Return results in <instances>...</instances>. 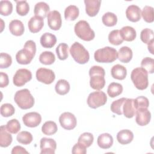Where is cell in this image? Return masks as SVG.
Masks as SVG:
<instances>
[{
  "mask_svg": "<svg viewBox=\"0 0 154 154\" xmlns=\"http://www.w3.org/2000/svg\"><path fill=\"white\" fill-rule=\"evenodd\" d=\"M36 52V45L34 41L28 40L25 42L23 49L19 51L16 55L17 62L20 64H28L31 63Z\"/></svg>",
  "mask_w": 154,
  "mask_h": 154,
  "instance_id": "1",
  "label": "cell"
},
{
  "mask_svg": "<svg viewBox=\"0 0 154 154\" xmlns=\"http://www.w3.org/2000/svg\"><path fill=\"white\" fill-rule=\"evenodd\" d=\"M105 70L102 67L99 66H92L89 70L90 87L96 90L102 89L105 85Z\"/></svg>",
  "mask_w": 154,
  "mask_h": 154,
  "instance_id": "2",
  "label": "cell"
},
{
  "mask_svg": "<svg viewBox=\"0 0 154 154\" xmlns=\"http://www.w3.org/2000/svg\"><path fill=\"white\" fill-rule=\"evenodd\" d=\"M14 100L19 108L27 109L32 108L34 104V99L29 90L24 88L16 92Z\"/></svg>",
  "mask_w": 154,
  "mask_h": 154,
  "instance_id": "3",
  "label": "cell"
},
{
  "mask_svg": "<svg viewBox=\"0 0 154 154\" xmlns=\"http://www.w3.org/2000/svg\"><path fill=\"white\" fill-rule=\"evenodd\" d=\"M131 80L135 87L140 90H143L148 87V73L142 67H137L131 72Z\"/></svg>",
  "mask_w": 154,
  "mask_h": 154,
  "instance_id": "4",
  "label": "cell"
},
{
  "mask_svg": "<svg viewBox=\"0 0 154 154\" xmlns=\"http://www.w3.org/2000/svg\"><path fill=\"white\" fill-rule=\"evenodd\" d=\"M94 58L95 61L98 63H112L117 58V52L112 47L106 46L96 51Z\"/></svg>",
  "mask_w": 154,
  "mask_h": 154,
  "instance_id": "5",
  "label": "cell"
},
{
  "mask_svg": "<svg viewBox=\"0 0 154 154\" xmlns=\"http://www.w3.org/2000/svg\"><path fill=\"white\" fill-rule=\"evenodd\" d=\"M70 53L74 60L81 64L87 63L90 59L88 51L79 42H75L70 48Z\"/></svg>",
  "mask_w": 154,
  "mask_h": 154,
  "instance_id": "6",
  "label": "cell"
},
{
  "mask_svg": "<svg viewBox=\"0 0 154 154\" xmlns=\"http://www.w3.org/2000/svg\"><path fill=\"white\" fill-rule=\"evenodd\" d=\"M74 31L76 35L84 41H91L95 37V33L89 23L84 20H79L75 24Z\"/></svg>",
  "mask_w": 154,
  "mask_h": 154,
  "instance_id": "7",
  "label": "cell"
},
{
  "mask_svg": "<svg viewBox=\"0 0 154 154\" xmlns=\"http://www.w3.org/2000/svg\"><path fill=\"white\" fill-rule=\"evenodd\" d=\"M107 100L106 94L102 91H97L91 93L87 98V104L89 107L96 109L104 105Z\"/></svg>",
  "mask_w": 154,
  "mask_h": 154,
  "instance_id": "8",
  "label": "cell"
},
{
  "mask_svg": "<svg viewBox=\"0 0 154 154\" xmlns=\"http://www.w3.org/2000/svg\"><path fill=\"white\" fill-rule=\"evenodd\" d=\"M32 79V73L30 70L26 69H19L15 73L13 82L17 87L24 85L27 82Z\"/></svg>",
  "mask_w": 154,
  "mask_h": 154,
  "instance_id": "9",
  "label": "cell"
},
{
  "mask_svg": "<svg viewBox=\"0 0 154 154\" xmlns=\"http://www.w3.org/2000/svg\"><path fill=\"white\" fill-rule=\"evenodd\" d=\"M59 122L61 127L66 130L74 129L77 123L75 116L69 112H65L61 114L59 117Z\"/></svg>",
  "mask_w": 154,
  "mask_h": 154,
  "instance_id": "10",
  "label": "cell"
},
{
  "mask_svg": "<svg viewBox=\"0 0 154 154\" xmlns=\"http://www.w3.org/2000/svg\"><path fill=\"white\" fill-rule=\"evenodd\" d=\"M35 76L39 82L45 84L52 83L55 79V75L53 70L46 68H39L37 69Z\"/></svg>",
  "mask_w": 154,
  "mask_h": 154,
  "instance_id": "11",
  "label": "cell"
},
{
  "mask_svg": "<svg viewBox=\"0 0 154 154\" xmlns=\"http://www.w3.org/2000/svg\"><path fill=\"white\" fill-rule=\"evenodd\" d=\"M48 25L49 27L54 31L60 29L62 24L61 14L57 10L49 12L48 16Z\"/></svg>",
  "mask_w": 154,
  "mask_h": 154,
  "instance_id": "12",
  "label": "cell"
},
{
  "mask_svg": "<svg viewBox=\"0 0 154 154\" xmlns=\"http://www.w3.org/2000/svg\"><path fill=\"white\" fill-rule=\"evenodd\" d=\"M40 154H54L57 143L52 138L43 137L40 140Z\"/></svg>",
  "mask_w": 154,
  "mask_h": 154,
  "instance_id": "13",
  "label": "cell"
},
{
  "mask_svg": "<svg viewBox=\"0 0 154 154\" xmlns=\"http://www.w3.org/2000/svg\"><path fill=\"white\" fill-rule=\"evenodd\" d=\"M22 120L26 126L35 128L41 123L42 116L37 112H30L25 114L23 116Z\"/></svg>",
  "mask_w": 154,
  "mask_h": 154,
  "instance_id": "14",
  "label": "cell"
},
{
  "mask_svg": "<svg viewBox=\"0 0 154 154\" xmlns=\"http://www.w3.org/2000/svg\"><path fill=\"white\" fill-rule=\"evenodd\" d=\"M136 123L141 126H146L149 123L151 119V113L147 108H139L137 109L135 112Z\"/></svg>",
  "mask_w": 154,
  "mask_h": 154,
  "instance_id": "15",
  "label": "cell"
},
{
  "mask_svg": "<svg viewBox=\"0 0 154 154\" xmlns=\"http://www.w3.org/2000/svg\"><path fill=\"white\" fill-rule=\"evenodd\" d=\"M84 3L85 5V12L90 17H94L98 13L101 1L100 0H85Z\"/></svg>",
  "mask_w": 154,
  "mask_h": 154,
  "instance_id": "16",
  "label": "cell"
},
{
  "mask_svg": "<svg viewBox=\"0 0 154 154\" xmlns=\"http://www.w3.org/2000/svg\"><path fill=\"white\" fill-rule=\"evenodd\" d=\"M136 111L134 99L126 98L122 106V112L124 116L128 119L132 118L135 116Z\"/></svg>",
  "mask_w": 154,
  "mask_h": 154,
  "instance_id": "17",
  "label": "cell"
},
{
  "mask_svg": "<svg viewBox=\"0 0 154 154\" xmlns=\"http://www.w3.org/2000/svg\"><path fill=\"white\" fill-rule=\"evenodd\" d=\"M127 19L132 22H137L141 19V9L136 5H131L126 10Z\"/></svg>",
  "mask_w": 154,
  "mask_h": 154,
  "instance_id": "18",
  "label": "cell"
},
{
  "mask_svg": "<svg viewBox=\"0 0 154 154\" xmlns=\"http://www.w3.org/2000/svg\"><path fill=\"white\" fill-rule=\"evenodd\" d=\"M43 19L37 16L32 17L28 23L29 30L32 33H37L39 32L43 27Z\"/></svg>",
  "mask_w": 154,
  "mask_h": 154,
  "instance_id": "19",
  "label": "cell"
},
{
  "mask_svg": "<svg viewBox=\"0 0 154 154\" xmlns=\"http://www.w3.org/2000/svg\"><path fill=\"white\" fill-rule=\"evenodd\" d=\"M97 143L101 149H108L110 148L113 144V138L109 134L103 133L98 137Z\"/></svg>",
  "mask_w": 154,
  "mask_h": 154,
  "instance_id": "20",
  "label": "cell"
},
{
  "mask_svg": "<svg viewBox=\"0 0 154 154\" xmlns=\"http://www.w3.org/2000/svg\"><path fill=\"white\" fill-rule=\"evenodd\" d=\"M40 44L45 48H51L56 44V36L50 32L44 33L40 37Z\"/></svg>",
  "mask_w": 154,
  "mask_h": 154,
  "instance_id": "21",
  "label": "cell"
},
{
  "mask_svg": "<svg viewBox=\"0 0 154 154\" xmlns=\"http://www.w3.org/2000/svg\"><path fill=\"white\" fill-rule=\"evenodd\" d=\"M12 140V136L7 130L5 126L2 125L0 128V146L7 147L11 144Z\"/></svg>",
  "mask_w": 154,
  "mask_h": 154,
  "instance_id": "22",
  "label": "cell"
},
{
  "mask_svg": "<svg viewBox=\"0 0 154 154\" xmlns=\"http://www.w3.org/2000/svg\"><path fill=\"white\" fill-rule=\"evenodd\" d=\"M133 132L129 129L121 130L117 134V140L121 144H129L133 140Z\"/></svg>",
  "mask_w": 154,
  "mask_h": 154,
  "instance_id": "23",
  "label": "cell"
},
{
  "mask_svg": "<svg viewBox=\"0 0 154 154\" xmlns=\"http://www.w3.org/2000/svg\"><path fill=\"white\" fill-rule=\"evenodd\" d=\"M9 30L13 35L20 36L23 34L25 28L23 23L20 20L14 19L10 22Z\"/></svg>",
  "mask_w": 154,
  "mask_h": 154,
  "instance_id": "24",
  "label": "cell"
},
{
  "mask_svg": "<svg viewBox=\"0 0 154 154\" xmlns=\"http://www.w3.org/2000/svg\"><path fill=\"white\" fill-rule=\"evenodd\" d=\"M120 34L122 39L127 42L134 40L137 36L135 29L130 26H125L120 30Z\"/></svg>",
  "mask_w": 154,
  "mask_h": 154,
  "instance_id": "25",
  "label": "cell"
},
{
  "mask_svg": "<svg viewBox=\"0 0 154 154\" xmlns=\"http://www.w3.org/2000/svg\"><path fill=\"white\" fill-rule=\"evenodd\" d=\"M132 51L128 46L122 47L117 52V58L122 63H128L132 58Z\"/></svg>",
  "mask_w": 154,
  "mask_h": 154,
  "instance_id": "26",
  "label": "cell"
},
{
  "mask_svg": "<svg viewBox=\"0 0 154 154\" xmlns=\"http://www.w3.org/2000/svg\"><path fill=\"white\" fill-rule=\"evenodd\" d=\"M111 74L113 78L123 80L124 79L127 75V70L126 67L120 64L114 65L111 69Z\"/></svg>",
  "mask_w": 154,
  "mask_h": 154,
  "instance_id": "27",
  "label": "cell"
},
{
  "mask_svg": "<svg viewBox=\"0 0 154 154\" xmlns=\"http://www.w3.org/2000/svg\"><path fill=\"white\" fill-rule=\"evenodd\" d=\"M49 11V6L48 4L44 2H37L34 8V12L35 16H38L43 19H45L48 14Z\"/></svg>",
  "mask_w": 154,
  "mask_h": 154,
  "instance_id": "28",
  "label": "cell"
},
{
  "mask_svg": "<svg viewBox=\"0 0 154 154\" xmlns=\"http://www.w3.org/2000/svg\"><path fill=\"white\" fill-rule=\"evenodd\" d=\"M70 88V87L69 82L63 79L58 80L55 86L56 93L60 95H65L68 93Z\"/></svg>",
  "mask_w": 154,
  "mask_h": 154,
  "instance_id": "29",
  "label": "cell"
},
{
  "mask_svg": "<svg viewBox=\"0 0 154 154\" xmlns=\"http://www.w3.org/2000/svg\"><path fill=\"white\" fill-rule=\"evenodd\" d=\"M79 8L73 5H70L64 10V17L67 20H75L79 16Z\"/></svg>",
  "mask_w": 154,
  "mask_h": 154,
  "instance_id": "30",
  "label": "cell"
},
{
  "mask_svg": "<svg viewBox=\"0 0 154 154\" xmlns=\"http://www.w3.org/2000/svg\"><path fill=\"white\" fill-rule=\"evenodd\" d=\"M123 91V86L117 82H111L108 87L107 93L111 97H115L120 95Z\"/></svg>",
  "mask_w": 154,
  "mask_h": 154,
  "instance_id": "31",
  "label": "cell"
},
{
  "mask_svg": "<svg viewBox=\"0 0 154 154\" xmlns=\"http://www.w3.org/2000/svg\"><path fill=\"white\" fill-rule=\"evenodd\" d=\"M57 130V125L53 121L46 122L42 127V132L46 135H52L55 134Z\"/></svg>",
  "mask_w": 154,
  "mask_h": 154,
  "instance_id": "32",
  "label": "cell"
},
{
  "mask_svg": "<svg viewBox=\"0 0 154 154\" xmlns=\"http://www.w3.org/2000/svg\"><path fill=\"white\" fill-rule=\"evenodd\" d=\"M39 61L45 65H51L55 61V55L51 51L43 52L39 56Z\"/></svg>",
  "mask_w": 154,
  "mask_h": 154,
  "instance_id": "33",
  "label": "cell"
},
{
  "mask_svg": "<svg viewBox=\"0 0 154 154\" xmlns=\"http://www.w3.org/2000/svg\"><path fill=\"white\" fill-rule=\"evenodd\" d=\"M56 53L60 60H65L69 56V46L65 43H60L56 48Z\"/></svg>",
  "mask_w": 154,
  "mask_h": 154,
  "instance_id": "34",
  "label": "cell"
},
{
  "mask_svg": "<svg viewBox=\"0 0 154 154\" xmlns=\"http://www.w3.org/2000/svg\"><path fill=\"white\" fill-rule=\"evenodd\" d=\"M102 20L105 26H113L116 25L117 22V17L114 13L111 12H107L103 15Z\"/></svg>",
  "mask_w": 154,
  "mask_h": 154,
  "instance_id": "35",
  "label": "cell"
},
{
  "mask_svg": "<svg viewBox=\"0 0 154 154\" xmlns=\"http://www.w3.org/2000/svg\"><path fill=\"white\" fill-rule=\"evenodd\" d=\"M141 16H142L144 20L147 23H152L154 20V13L153 8L150 6L146 5L143 8L141 12Z\"/></svg>",
  "mask_w": 154,
  "mask_h": 154,
  "instance_id": "36",
  "label": "cell"
},
{
  "mask_svg": "<svg viewBox=\"0 0 154 154\" xmlns=\"http://www.w3.org/2000/svg\"><path fill=\"white\" fill-rule=\"evenodd\" d=\"M108 40L111 44L116 46L122 44L123 42V40L120 35V31L118 29L112 30L109 32L108 35Z\"/></svg>",
  "mask_w": 154,
  "mask_h": 154,
  "instance_id": "37",
  "label": "cell"
},
{
  "mask_svg": "<svg viewBox=\"0 0 154 154\" xmlns=\"http://www.w3.org/2000/svg\"><path fill=\"white\" fill-rule=\"evenodd\" d=\"M94 140V137L92 134L90 132H84L78 138V143L82 144L86 148L90 147Z\"/></svg>",
  "mask_w": 154,
  "mask_h": 154,
  "instance_id": "38",
  "label": "cell"
},
{
  "mask_svg": "<svg viewBox=\"0 0 154 154\" xmlns=\"http://www.w3.org/2000/svg\"><path fill=\"white\" fill-rule=\"evenodd\" d=\"M17 141L21 144L27 145L30 144L32 141V134L28 131H21L20 132L16 137Z\"/></svg>",
  "mask_w": 154,
  "mask_h": 154,
  "instance_id": "39",
  "label": "cell"
},
{
  "mask_svg": "<svg viewBox=\"0 0 154 154\" xmlns=\"http://www.w3.org/2000/svg\"><path fill=\"white\" fill-rule=\"evenodd\" d=\"M16 12L20 16L26 15L29 10V4L26 1H16Z\"/></svg>",
  "mask_w": 154,
  "mask_h": 154,
  "instance_id": "40",
  "label": "cell"
},
{
  "mask_svg": "<svg viewBox=\"0 0 154 154\" xmlns=\"http://www.w3.org/2000/svg\"><path fill=\"white\" fill-rule=\"evenodd\" d=\"M13 11V4L7 0L0 2V13L1 15L7 16L10 15Z\"/></svg>",
  "mask_w": 154,
  "mask_h": 154,
  "instance_id": "41",
  "label": "cell"
},
{
  "mask_svg": "<svg viewBox=\"0 0 154 154\" xmlns=\"http://www.w3.org/2000/svg\"><path fill=\"white\" fill-rule=\"evenodd\" d=\"M126 98L122 97L119 99H117L116 100H114L112 102L111 104V111L118 115H122L123 114L122 112V106L123 105L124 102Z\"/></svg>",
  "mask_w": 154,
  "mask_h": 154,
  "instance_id": "42",
  "label": "cell"
},
{
  "mask_svg": "<svg viewBox=\"0 0 154 154\" xmlns=\"http://www.w3.org/2000/svg\"><path fill=\"white\" fill-rule=\"evenodd\" d=\"M141 66L148 73H153L154 72V60L150 57H146L142 60Z\"/></svg>",
  "mask_w": 154,
  "mask_h": 154,
  "instance_id": "43",
  "label": "cell"
},
{
  "mask_svg": "<svg viewBox=\"0 0 154 154\" xmlns=\"http://www.w3.org/2000/svg\"><path fill=\"white\" fill-rule=\"evenodd\" d=\"M7 130L11 134H17L20 129V125L17 119L9 120L5 125Z\"/></svg>",
  "mask_w": 154,
  "mask_h": 154,
  "instance_id": "44",
  "label": "cell"
},
{
  "mask_svg": "<svg viewBox=\"0 0 154 154\" xmlns=\"http://www.w3.org/2000/svg\"><path fill=\"white\" fill-rule=\"evenodd\" d=\"M140 38L141 40L146 43L149 44L153 40V31L151 29L145 28L143 29L140 33Z\"/></svg>",
  "mask_w": 154,
  "mask_h": 154,
  "instance_id": "45",
  "label": "cell"
},
{
  "mask_svg": "<svg viewBox=\"0 0 154 154\" xmlns=\"http://www.w3.org/2000/svg\"><path fill=\"white\" fill-rule=\"evenodd\" d=\"M1 114L2 117H8L14 114V107L10 103H4L1 105L0 108Z\"/></svg>",
  "mask_w": 154,
  "mask_h": 154,
  "instance_id": "46",
  "label": "cell"
},
{
  "mask_svg": "<svg viewBox=\"0 0 154 154\" xmlns=\"http://www.w3.org/2000/svg\"><path fill=\"white\" fill-rule=\"evenodd\" d=\"M12 63L11 57L7 54L2 52L0 55V68L5 69L11 66Z\"/></svg>",
  "mask_w": 154,
  "mask_h": 154,
  "instance_id": "47",
  "label": "cell"
},
{
  "mask_svg": "<svg viewBox=\"0 0 154 154\" xmlns=\"http://www.w3.org/2000/svg\"><path fill=\"white\" fill-rule=\"evenodd\" d=\"M134 103L137 109L139 108H147L149 106V99L144 96H138L134 99Z\"/></svg>",
  "mask_w": 154,
  "mask_h": 154,
  "instance_id": "48",
  "label": "cell"
},
{
  "mask_svg": "<svg viewBox=\"0 0 154 154\" xmlns=\"http://www.w3.org/2000/svg\"><path fill=\"white\" fill-rule=\"evenodd\" d=\"M72 153L73 154H85L87 153L86 147L82 144L78 143L73 146Z\"/></svg>",
  "mask_w": 154,
  "mask_h": 154,
  "instance_id": "49",
  "label": "cell"
},
{
  "mask_svg": "<svg viewBox=\"0 0 154 154\" xmlns=\"http://www.w3.org/2000/svg\"><path fill=\"white\" fill-rule=\"evenodd\" d=\"M9 80L8 76L7 73L1 72L0 73V87L4 88L8 85Z\"/></svg>",
  "mask_w": 154,
  "mask_h": 154,
  "instance_id": "50",
  "label": "cell"
},
{
  "mask_svg": "<svg viewBox=\"0 0 154 154\" xmlns=\"http://www.w3.org/2000/svg\"><path fill=\"white\" fill-rule=\"evenodd\" d=\"M12 154H17V153H28V152L25 150V148L22 146H16L12 149L11 150Z\"/></svg>",
  "mask_w": 154,
  "mask_h": 154,
  "instance_id": "51",
  "label": "cell"
},
{
  "mask_svg": "<svg viewBox=\"0 0 154 154\" xmlns=\"http://www.w3.org/2000/svg\"><path fill=\"white\" fill-rule=\"evenodd\" d=\"M153 43H154V40L152 41L151 42H150L149 44H147V48H148V50L153 55Z\"/></svg>",
  "mask_w": 154,
  "mask_h": 154,
  "instance_id": "52",
  "label": "cell"
}]
</instances>
